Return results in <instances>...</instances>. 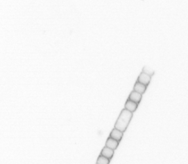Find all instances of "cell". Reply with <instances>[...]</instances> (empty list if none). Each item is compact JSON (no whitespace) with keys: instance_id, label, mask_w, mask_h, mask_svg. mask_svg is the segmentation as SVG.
Listing matches in <instances>:
<instances>
[{"instance_id":"6da1fadb","label":"cell","mask_w":188,"mask_h":164,"mask_svg":"<svg viewBox=\"0 0 188 164\" xmlns=\"http://www.w3.org/2000/svg\"><path fill=\"white\" fill-rule=\"evenodd\" d=\"M133 117L132 113L129 112L126 109H123L120 112L118 119L115 125V128L120 130L122 132H124L129 123Z\"/></svg>"},{"instance_id":"7a4b0ae2","label":"cell","mask_w":188,"mask_h":164,"mask_svg":"<svg viewBox=\"0 0 188 164\" xmlns=\"http://www.w3.org/2000/svg\"><path fill=\"white\" fill-rule=\"evenodd\" d=\"M151 77L149 76L148 75L144 73H141L139 75V77L137 78V82H140L141 84L144 85L145 86H147L149 85V82L151 81Z\"/></svg>"},{"instance_id":"3957f363","label":"cell","mask_w":188,"mask_h":164,"mask_svg":"<svg viewBox=\"0 0 188 164\" xmlns=\"http://www.w3.org/2000/svg\"><path fill=\"white\" fill-rule=\"evenodd\" d=\"M122 136H123L122 132L120 131V130H118V129L114 128L111 131L110 135H109V137L119 142L122 140Z\"/></svg>"},{"instance_id":"277c9868","label":"cell","mask_w":188,"mask_h":164,"mask_svg":"<svg viewBox=\"0 0 188 164\" xmlns=\"http://www.w3.org/2000/svg\"><path fill=\"white\" fill-rule=\"evenodd\" d=\"M137 106L138 104H136L134 102L128 99L125 104V109L132 113L135 111L136 110L137 108Z\"/></svg>"},{"instance_id":"5b68a950","label":"cell","mask_w":188,"mask_h":164,"mask_svg":"<svg viewBox=\"0 0 188 164\" xmlns=\"http://www.w3.org/2000/svg\"><path fill=\"white\" fill-rule=\"evenodd\" d=\"M142 98V95L139 93L136 92L135 91H132L129 96L128 99L131 101L132 102H134L136 104H138L140 103L141 99Z\"/></svg>"},{"instance_id":"8992f818","label":"cell","mask_w":188,"mask_h":164,"mask_svg":"<svg viewBox=\"0 0 188 164\" xmlns=\"http://www.w3.org/2000/svg\"><path fill=\"white\" fill-rule=\"evenodd\" d=\"M119 142L118 141L114 140L111 138H108V139L107 140V142L105 143V147L110 148L112 150H115L117 148V147L118 146Z\"/></svg>"},{"instance_id":"52a82bcc","label":"cell","mask_w":188,"mask_h":164,"mask_svg":"<svg viewBox=\"0 0 188 164\" xmlns=\"http://www.w3.org/2000/svg\"><path fill=\"white\" fill-rule=\"evenodd\" d=\"M146 89H147V87L145 86L144 85L141 84L140 82H136L134 85L133 91L142 95L143 93H144L145 91H146Z\"/></svg>"},{"instance_id":"ba28073f","label":"cell","mask_w":188,"mask_h":164,"mask_svg":"<svg viewBox=\"0 0 188 164\" xmlns=\"http://www.w3.org/2000/svg\"><path fill=\"white\" fill-rule=\"evenodd\" d=\"M114 151L108 148L107 147H105L101 152V155L104 157H105L106 158L108 159H111L114 155Z\"/></svg>"},{"instance_id":"9c48e42d","label":"cell","mask_w":188,"mask_h":164,"mask_svg":"<svg viewBox=\"0 0 188 164\" xmlns=\"http://www.w3.org/2000/svg\"><path fill=\"white\" fill-rule=\"evenodd\" d=\"M109 159L101 155L99 156L96 162V164H109Z\"/></svg>"},{"instance_id":"30bf717a","label":"cell","mask_w":188,"mask_h":164,"mask_svg":"<svg viewBox=\"0 0 188 164\" xmlns=\"http://www.w3.org/2000/svg\"><path fill=\"white\" fill-rule=\"evenodd\" d=\"M142 72L148 75L151 77L154 74V70L153 69L150 68L149 67H147V66H145L143 68V72Z\"/></svg>"}]
</instances>
